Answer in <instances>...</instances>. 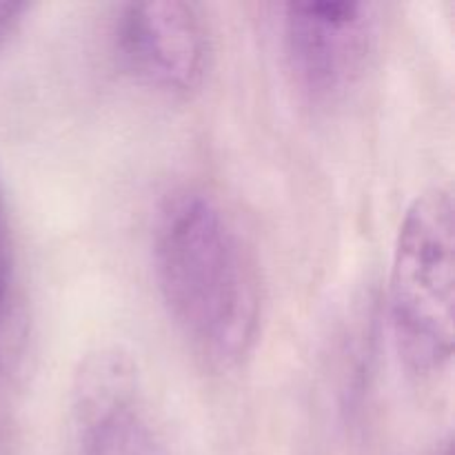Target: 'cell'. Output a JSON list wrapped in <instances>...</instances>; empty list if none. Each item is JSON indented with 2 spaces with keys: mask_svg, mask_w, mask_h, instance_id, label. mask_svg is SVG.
Segmentation results:
<instances>
[{
  "mask_svg": "<svg viewBox=\"0 0 455 455\" xmlns=\"http://www.w3.org/2000/svg\"><path fill=\"white\" fill-rule=\"evenodd\" d=\"M124 69L169 96L198 92L209 67V31L198 4L182 0L124 4L116 18Z\"/></svg>",
  "mask_w": 455,
  "mask_h": 455,
  "instance_id": "obj_4",
  "label": "cell"
},
{
  "mask_svg": "<svg viewBox=\"0 0 455 455\" xmlns=\"http://www.w3.org/2000/svg\"><path fill=\"white\" fill-rule=\"evenodd\" d=\"M395 345L416 373L443 371L453 355L455 207L449 185L422 191L404 213L389 278Z\"/></svg>",
  "mask_w": 455,
  "mask_h": 455,
  "instance_id": "obj_2",
  "label": "cell"
},
{
  "mask_svg": "<svg viewBox=\"0 0 455 455\" xmlns=\"http://www.w3.org/2000/svg\"><path fill=\"white\" fill-rule=\"evenodd\" d=\"M280 29L296 87L318 105L360 83L376 43V18L364 3H289Z\"/></svg>",
  "mask_w": 455,
  "mask_h": 455,
  "instance_id": "obj_3",
  "label": "cell"
},
{
  "mask_svg": "<svg viewBox=\"0 0 455 455\" xmlns=\"http://www.w3.org/2000/svg\"><path fill=\"white\" fill-rule=\"evenodd\" d=\"M140 391L136 363L118 347L83 360L74 382L80 455H167Z\"/></svg>",
  "mask_w": 455,
  "mask_h": 455,
  "instance_id": "obj_5",
  "label": "cell"
},
{
  "mask_svg": "<svg viewBox=\"0 0 455 455\" xmlns=\"http://www.w3.org/2000/svg\"><path fill=\"white\" fill-rule=\"evenodd\" d=\"M154 274L191 349L234 367L253 349L262 302L258 267L225 209L198 189L176 191L154 227Z\"/></svg>",
  "mask_w": 455,
  "mask_h": 455,
  "instance_id": "obj_1",
  "label": "cell"
},
{
  "mask_svg": "<svg viewBox=\"0 0 455 455\" xmlns=\"http://www.w3.org/2000/svg\"><path fill=\"white\" fill-rule=\"evenodd\" d=\"M27 12H29L27 3H0V47L12 38Z\"/></svg>",
  "mask_w": 455,
  "mask_h": 455,
  "instance_id": "obj_7",
  "label": "cell"
},
{
  "mask_svg": "<svg viewBox=\"0 0 455 455\" xmlns=\"http://www.w3.org/2000/svg\"><path fill=\"white\" fill-rule=\"evenodd\" d=\"M13 323H16V267H13L7 209H4L3 194H0V363L9 347Z\"/></svg>",
  "mask_w": 455,
  "mask_h": 455,
  "instance_id": "obj_6",
  "label": "cell"
}]
</instances>
